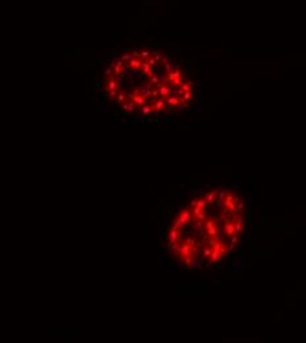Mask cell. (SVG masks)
Returning <instances> with one entry per match:
<instances>
[{"label": "cell", "instance_id": "1", "mask_svg": "<svg viewBox=\"0 0 306 343\" xmlns=\"http://www.w3.org/2000/svg\"><path fill=\"white\" fill-rule=\"evenodd\" d=\"M102 94L124 116L162 120L193 104L197 87L190 71L160 45H128L107 62Z\"/></svg>", "mask_w": 306, "mask_h": 343}, {"label": "cell", "instance_id": "2", "mask_svg": "<svg viewBox=\"0 0 306 343\" xmlns=\"http://www.w3.org/2000/svg\"><path fill=\"white\" fill-rule=\"evenodd\" d=\"M243 202L219 188L197 191L165 230V244L185 268L216 265L236 251L243 235Z\"/></svg>", "mask_w": 306, "mask_h": 343}]
</instances>
